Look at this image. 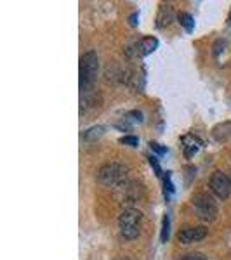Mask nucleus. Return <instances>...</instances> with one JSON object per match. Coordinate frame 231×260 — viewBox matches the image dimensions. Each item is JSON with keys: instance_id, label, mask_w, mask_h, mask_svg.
<instances>
[{"instance_id": "9b49d317", "label": "nucleus", "mask_w": 231, "mask_h": 260, "mask_svg": "<svg viewBox=\"0 0 231 260\" xmlns=\"http://www.w3.org/2000/svg\"><path fill=\"white\" fill-rule=\"evenodd\" d=\"M104 134V128L103 127H91V128H87L85 132L82 134V137L85 141H94V139H98V137H101Z\"/></svg>"}, {"instance_id": "f257e3e1", "label": "nucleus", "mask_w": 231, "mask_h": 260, "mask_svg": "<svg viewBox=\"0 0 231 260\" xmlns=\"http://www.w3.org/2000/svg\"><path fill=\"white\" fill-rule=\"evenodd\" d=\"M98 71H99V59L98 54L92 52H85L80 57V92L82 95H87L92 90L96 83V78H98Z\"/></svg>"}, {"instance_id": "2eb2a0df", "label": "nucleus", "mask_w": 231, "mask_h": 260, "mask_svg": "<svg viewBox=\"0 0 231 260\" xmlns=\"http://www.w3.org/2000/svg\"><path fill=\"white\" fill-rule=\"evenodd\" d=\"M151 149H155V151H157V153L158 154H163V153H165V149H163V148H160V144H157V142H151Z\"/></svg>"}, {"instance_id": "6e6552de", "label": "nucleus", "mask_w": 231, "mask_h": 260, "mask_svg": "<svg viewBox=\"0 0 231 260\" xmlns=\"http://www.w3.org/2000/svg\"><path fill=\"white\" fill-rule=\"evenodd\" d=\"M119 189L122 192L120 200L124 201V203H136L142 196V186L139 182H136V180H132V182H122L119 186Z\"/></svg>"}, {"instance_id": "f3484780", "label": "nucleus", "mask_w": 231, "mask_h": 260, "mask_svg": "<svg viewBox=\"0 0 231 260\" xmlns=\"http://www.w3.org/2000/svg\"><path fill=\"white\" fill-rule=\"evenodd\" d=\"M137 12H134V14L131 16V26H136V24H137Z\"/></svg>"}, {"instance_id": "ddd939ff", "label": "nucleus", "mask_w": 231, "mask_h": 260, "mask_svg": "<svg viewBox=\"0 0 231 260\" xmlns=\"http://www.w3.org/2000/svg\"><path fill=\"white\" fill-rule=\"evenodd\" d=\"M169 228H170V220H169V215L163 217L162 220V233H160V241L165 243L169 240Z\"/></svg>"}, {"instance_id": "0eeeda50", "label": "nucleus", "mask_w": 231, "mask_h": 260, "mask_svg": "<svg viewBox=\"0 0 231 260\" xmlns=\"http://www.w3.org/2000/svg\"><path fill=\"white\" fill-rule=\"evenodd\" d=\"M207 236V229L204 225H188V228H183L178 234V240L183 243V245H190V243H196L201 241Z\"/></svg>"}, {"instance_id": "4468645a", "label": "nucleus", "mask_w": 231, "mask_h": 260, "mask_svg": "<svg viewBox=\"0 0 231 260\" xmlns=\"http://www.w3.org/2000/svg\"><path fill=\"white\" fill-rule=\"evenodd\" d=\"M120 144H127V146H137V137H134V136H124V137H120Z\"/></svg>"}, {"instance_id": "a211bd4d", "label": "nucleus", "mask_w": 231, "mask_h": 260, "mask_svg": "<svg viewBox=\"0 0 231 260\" xmlns=\"http://www.w3.org/2000/svg\"><path fill=\"white\" fill-rule=\"evenodd\" d=\"M119 260H132V258H129V257H124V258H119Z\"/></svg>"}, {"instance_id": "1a4fd4ad", "label": "nucleus", "mask_w": 231, "mask_h": 260, "mask_svg": "<svg viewBox=\"0 0 231 260\" xmlns=\"http://www.w3.org/2000/svg\"><path fill=\"white\" fill-rule=\"evenodd\" d=\"M174 21V12H172L170 6H162L157 16V26L158 28H165Z\"/></svg>"}, {"instance_id": "39448f33", "label": "nucleus", "mask_w": 231, "mask_h": 260, "mask_svg": "<svg viewBox=\"0 0 231 260\" xmlns=\"http://www.w3.org/2000/svg\"><path fill=\"white\" fill-rule=\"evenodd\" d=\"M209 186H211V191L219 200H226L229 196V192H231V180H229L228 175L222 174L221 170L214 172L212 177H211V182H209Z\"/></svg>"}, {"instance_id": "20e7f679", "label": "nucleus", "mask_w": 231, "mask_h": 260, "mask_svg": "<svg viewBox=\"0 0 231 260\" xmlns=\"http://www.w3.org/2000/svg\"><path fill=\"white\" fill-rule=\"evenodd\" d=\"M191 201L196 210V215H198L201 220H207V222L216 220L217 213H219V208H217L216 200H214L211 194H207V192H198V194L193 196Z\"/></svg>"}, {"instance_id": "7ed1b4c3", "label": "nucleus", "mask_w": 231, "mask_h": 260, "mask_svg": "<svg viewBox=\"0 0 231 260\" xmlns=\"http://www.w3.org/2000/svg\"><path fill=\"white\" fill-rule=\"evenodd\" d=\"M125 177H127V167L117 161L106 163L98 172V180L103 186H120L122 182H125Z\"/></svg>"}, {"instance_id": "423d86ee", "label": "nucleus", "mask_w": 231, "mask_h": 260, "mask_svg": "<svg viewBox=\"0 0 231 260\" xmlns=\"http://www.w3.org/2000/svg\"><path fill=\"white\" fill-rule=\"evenodd\" d=\"M157 47H158V40L155 39V37H146V39H142L141 42H137V44L131 45V47L125 50V54H127L129 57H134V56L142 57V56L151 54Z\"/></svg>"}, {"instance_id": "9d476101", "label": "nucleus", "mask_w": 231, "mask_h": 260, "mask_svg": "<svg viewBox=\"0 0 231 260\" xmlns=\"http://www.w3.org/2000/svg\"><path fill=\"white\" fill-rule=\"evenodd\" d=\"M178 19H179V23H181V26H183L188 33H191V31H193V28H195V21H193L191 14H188V12H179V14H178Z\"/></svg>"}, {"instance_id": "f8f14e48", "label": "nucleus", "mask_w": 231, "mask_h": 260, "mask_svg": "<svg viewBox=\"0 0 231 260\" xmlns=\"http://www.w3.org/2000/svg\"><path fill=\"white\" fill-rule=\"evenodd\" d=\"M176 260H207V257H205V253H201V251H188V253H184V255H179Z\"/></svg>"}, {"instance_id": "f03ea898", "label": "nucleus", "mask_w": 231, "mask_h": 260, "mask_svg": "<svg viewBox=\"0 0 231 260\" xmlns=\"http://www.w3.org/2000/svg\"><path fill=\"white\" fill-rule=\"evenodd\" d=\"M142 219V213L136 208H125L119 217L120 234L124 240H136L139 236V222Z\"/></svg>"}, {"instance_id": "dca6fc26", "label": "nucleus", "mask_w": 231, "mask_h": 260, "mask_svg": "<svg viewBox=\"0 0 231 260\" xmlns=\"http://www.w3.org/2000/svg\"><path fill=\"white\" fill-rule=\"evenodd\" d=\"M221 45H222V47H224V44H222V40H217V42H216V45H214V49H216V50H214V54H216V56L221 52Z\"/></svg>"}]
</instances>
